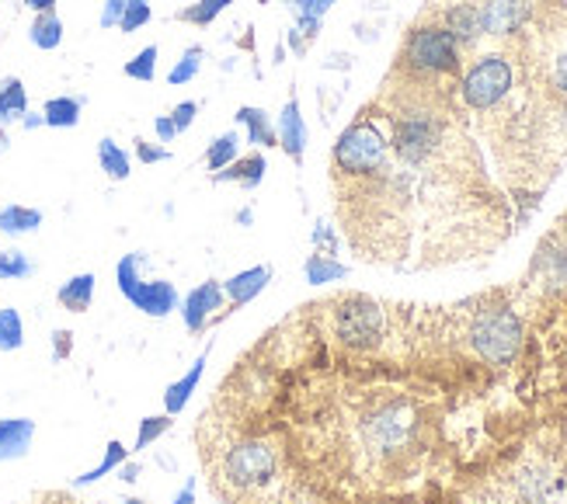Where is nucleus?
Instances as JSON below:
<instances>
[{
	"mask_svg": "<svg viewBox=\"0 0 567 504\" xmlns=\"http://www.w3.org/2000/svg\"><path fill=\"white\" fill-rule=\"evenodd\" d=\"M192 439L219 504H567V372L515 282L338 289L240 351Z\"/></svg>",
	"mask_w": 567,
	"mask_h": 504,
	"instance_id": "1",
	"label": "nucleus"
},
{
	"mask_svg": "<svg viewBox=\"0 0 567 504\" xmlns=\"http://www.w3.org/2000/svg\"><path fill=\"white\" fill-rule=\"evenodd\" d=\"M331 198L352 255L390 271L481 265L526 223L456 84L393 70L331 146Z\"/></svg>",
	"mask_w": 567,
	"mask_h": 504,
	"instance_id": "2",
	"label": "nucleus"
},
{
	"mask_svg": "<svg viewBox=\"0 0 567 504\" xmlns=\"http://www.w3.org/2000/svg\"><path fill=\"white\" fill-rule=\"evenodd\" d=\"M390 70L401 73V78H411V81L456 84L463 73V49L435 18H425L408 29L404 42H401V53Z\"/></svg>",
	"mask_w": 567,
	"mask_h": 504,
	"instance_id": "3",
	"label": "nucleus"
},
{
	"mask_svg": "<svg viewBox=\"0 0 567 504\" xmlns=\"http://www.w3.org/2000/svg\"><path fill=\"white\" fill-rule=\"evenodd\" d=\"M523 81V60L519 49H498V53H484L471 66L460 73L456 81V97L463 112L474 122L498 112L505 101L515 94Z\"/></svg>",
	"mask_w": 567,
	"mask_h": 504,
	"instance_id": "4",
	"label": "nucleus"
},
{
	"mask_svg": "<svg viewBox=\"0 0 567 504\" xmlns=\"http://www.w3.org/2000/svg\"><path fill=\"white\" fill-rule=\"evenodd\" d=\"M143 265H146V255L143 250H133V255H126L118 265H115V286L118 292L126 296L133 307L146 317L154 320H164L178 310V289L175 282L167 279H143Z\"/></svg>",
	"mask_w": 567,
	"mask_h": 504,
	"instance_id": "5",
	"label": "nucleus"
},
{
	"mask_svg": "<svg viewBox=\"0 0 567 504\" xmlns=\"http://www.w3.org/2000/svg\"><path fill=\"white\" fill-rule=\"evenodd\" d=\"M481 32L491 39H519L533 24V0H477Z\"/></svg>",
	"mask_w": 567,
	"mask_h": 504,
	"instance_id": "6",
	"label": "nucleus"
},
{
	"mask_svg": "<svg viewBox=\"0 0 567 504\" xmlns=\"http://www.w3.org/2000/svg\"><path fill=\"white\" fill-rule=\"evenodd\" d=\"M224 302H227L224 282H216V279L199 282V286H195V289L178 302V313H182V320H185V331H188V335H203L206 327L216 323V317L224 313Z\"/></svg>",
	"mask_w": 567,
	"mask_h": 504,
	"instance_id": "7",
	"label": "nucleus"
},
{
	"mask_svg": "<svg viewBox=\"0 0 567 504\" xmlns=\"http://www.w3.org/2000/svg\"><path fill=\"white\" fill-rule=\"evenodd\" d=\"M432 18H435V21L442 24V29H446V32L460 42L463 53H466V49H474V45H477V39L484 35V32H481L477 0H456V4L435 11Z\"/></svg>",
	"mask_w": 567,
	"mask_h": 504,
	"instance_id": "8",
	"label": "nucleus"
},
{
	"mask_svg": "<svg viewBox=\"0 0 567 504\" xmlns=\"http://www.w3.org/2000/svg\"><path fill=\"white\" fill-rule=\"evenodd\" d=\"M268 282H272V265H255V268H244V271L230 275V279L224 282V296L230 299V307H227L224 313H219L216 320H224V317H230L234 310L248 307L251 299H258V296L268 289Z\"/></svg>",
	"mask_w": 567,
	"mask_h": 504,
	"instance_id": "9",
	"label": "nucleus"
},
{
	"mask_svg": "<svg viewBox=\"0 0 567 504\" xmlns=\"http://www.w3.org/2000/svg\"><path fill=\"white\" fill-rule=\"evenodd\" d=\"M276 136H279V146L286 150V157L303 167V157H307V122H303V112H300V101L289 97L282 112H279V122H276Z\"/></svg>",
	"mask_w": 567,
	"mask_h": 504,
	"instance_id": "10",
	"label": "nucleus"
},
{
	"mask_svg": "<svg viewBox=\"0 0 567 504\" xmlns=\"http://www.w3.org/2000/svg\"><path fill=\"white\" fill-rule=\"evenodd\" d=\"M32 442H35L32 418H0V463L24 460Z\"/></svg>",
	"mask_w": 567,
	"mask_h": 504,
	"instance_id": "11",
	"label": "nucleus"
},
{
	"mask_svg": "<svg viewBox=\"0 0 567 504\" xmlns=\"http://www.w3.org/2000/svg\"><path fill=\"white\" fill-rule=\"evenodd\" d=\"M206 362H209V348L203 351L199 359L192 362V369L182 376V380H175L167 390H164V414H171V418H178L185 408H188V400H192V393L199 390V383H203V372H206Z\"/></svg>",
	"mask_w": 567,
	"mask_h": 504,
	"instance_id": "12",
	"label": "nucleus"
},
{
	"mask_svg": "<svg viewBox=\"0 0 567 504\" xmlns=\"http://www.w3.org/2000/svg\"><path fill=\"white\" fill-rule=\"evenodd\" d=\"M265 171H268V161L261 154H244L219 174H209V178L216 185H237L244 192H251V188H258L265 182Z\"/></svg>",
	"mask_w": 567,
	"mask_h": 504,
	"instance_id": "13",
	"label": "nucleus"
},
{
	"mask_svg": "<svg viewBox=\"0 0 567 504\" xmlns=\"http://www.w3.org/2000/svg\"><path fill=\"white\" fill-rule=\"evenodd\" d=\"M234 122L244 130V136H248L251 146H268V150L279 146L276 125H272V119H268L265 109H258V105H240L237 115H234Z\"/></svg>",
	"mask_w": 567,
	"mask_h": 504,
	"instance_id": "14",
	"label": "nucleus"
},
{
	"mask_svg": "<svg viewBox=\"0 0 567 504\" xmlns=\"http://www.w3.org/2000/svg\"><path fill=\"white\" fill-rule=\"evenodd\" d=\"M94 271H81V275H70V279L56 289V302L66 313H87L91 302H94Z\"/></svg>",
	"mask_w": 567,
	"mask_h": 504,
	"instance_id": "15",
	"label": "nucleus"
},
{
	"mask_svg": "<svg viewBox=\"0 0 567 504\" xmlns=\"http://www.w3.org/2000/svg\"><path fill=\"white\" fill-rule=\"evenodd\" d=\"M84 112V97H73V94H60V97H49L42 105V119L49 130H73L81 122Z\"/></svg>",
	"mask_w": 567,
	"mask_h": 504,
	"instance_id": "16",
	"label": "nucleus"
},
{
	"mask_svg": "<svg viewBox=\"0 0 567 504\" xmlns=\"http://www.w3.org/2000/svg\"><path fill=\"white\" fill-rule=\"evenodd\" d=\"M29 115V91H24L21 78H4L0 81V125H14Z\"/></svg>",
	"mask_w": 567,
	"mask_h": 504,
	"instance_id": "17",
	"label": "nucleus"
},
{
	"mask_svg": "<svg viewBox=\"0 0 567 504\" xmlns=\"http://www.w3.org/2000/svg\"><path fill=\"white\" fill-rule=\"evenodd\" d=\"M349 265H341L338 258L331 255H320V250H313V255L307 258L303 265V275H307V282L310 286H331V282H341V279H349Z\"/></svg>",
	"mask_w": 567,
	"mask_h": 504,
	"instance_id": "18",
	"label": "nucleus"
},
{
	"mask_svg": "<svg viewBox=\"0 0 567 504\" xmlns=\"http://www.w3.org/2000/svg\"><path fill=\"white\" fill-rule=\"evenodd\" d=\"M334 0H292V14H296V32H300L307 42L317 39L320 21L331 11Z\"/></svg>",
	"mask_w": 567,
	"mask_h": 504,
	"instance_id": "19",
	"label": "nucleus"
},
{
	"mask_svg": "<svg viewBox=\"0 0 567 504\" xmlns=\"http://www.w3.org/2000/svg\"><path fill=\"white\" fill-rule=\"evenodd\" d=\"M29 42L35 49H42V53H53V49H60L63 42V21L56 11H45V14H35L32 29H29Z\"/></svg>",
	"mask_w": 567,
	"mask_h": 504,
	"instance_id": "20",
	"label": "nucleus"
},
{
	"mask_svg": "<svg viewBox=\"0 0 567 504\" xmlns=\"http://www.w3.org/2000/svg\"><path fill=\"white\" fill-rule=\"evenodd\" d=\"M97 164H102V171L109 174L112 182H126L133 174V161L130 154L122 150L112 136H105L102 143H97Z\"/></svg>",
	"mask_w": 567,
	"mask_h": 504,
	"instance_id": "21",
	"label": "nucleus"
},
{
	"mask_svg": "<svg viewBox=\"0 0 567 504\" xmlns=\"http://www.w3.org/2000/svg\"><path fill=\"white\" fill-rule=\"evenodd\" d=\"M42 226V213L32 206H8L0 209V234L8 237H24V234H35Z\"/></svg>",
	"mask_w": 567,
	"mask_h": 504,
	"instance_id": "22",
	"label": "nucleus"
},
{
	"mask_svg": "<svg viewBox=\"0 0 567 504\" xmlns=\"http://www.w3.org/2000/svg\"><path fill=\"white\" fill-rule=\"evenodd\" d=\"M130 460V449L122 445L118 439H112L109 445H105V456H102V463H97L94 470H87V473H81V476H73V487H91V484H97L102 476H109V473H115L122 463Z\"/></svg>",
	"mask_w": 567,
	"mask_h": 504,
	"instance_id": "23",
	"label": "nucleus"
},
{
	"mask_svg": "<svg viewBox=\"0 0 567 504\" xmlns=\"http://www.w3.org/2000/svg\"><path fill=\"white\" fill-rule=\"evenodd\" d=\"M237 157H240V136L237 133H224V136H216L206 146V167H209V174H219L224 167H230Z\"/></svg>",
	"mask_w": 567,
	"mask_h": 504,
	"instance_id": "24",
	"label": "nucleus"
},
{
	"mask_svg": "<svg viewBox=\"0 0 567 504\" xmlns=\"http://www.w3.org/2000/svg\"><path fill=\"white\" fill-rule=\"evenodd\" d=\"M234 4V0H195V4L182 8L175 18L185 21V24H195V29H209V24L224 14L227 8Z\"/></svg>",
	"mask_w": 567,
	"mask_h": 504,
	"instance_id": "25",
	"label": "nucleus"
},
{
	"mask_svg": "<svg viewBox=\"0 0 567 504\" xmlns=\"http://www.w3.org/2000/svg\"><path fill=\"white\" fill-rule=\"evenodd\" d=\"M32 275H35V261L24 255L21 247L0 250V282H21V279H32Z\"/></svg>",
	"mask_w": 567,
	"mask_h": 504,
	"instance_id": "26",
	"label": "nucleus"
},
{
	"mask_svg": "<svg viewBox=\"0 0 567 504\" xmlns=\"http://www.w3.org/2000/svg\"><path fill=\"white\" fill-rule=\"evenodd\" d=\"M203 56H206V49H203V45H188L185 53H182V60L167 70V84H171V88H182V84H188V81L199 78Z\"/></svg>",
	"mask_w": 567,
	"mask_h": 504,
	"instance_id": "27",
	"label": "nucleus"
},
{
	"mask_svg": "<svg viewBox=\"0 0 567 504\" xmlns=\"http://www.w3.org/2000/svg\"><path fill=\"white\" fill-rule=\"evenodd\" d=\"M157 56H161V49L157 45H143L140 53L122 66V73H126L130 81H140V84H151L157 78Z\"/></svg>",
	"mask_w": 567,
	"mask_h": 504,
	"instance_id": "28",
	"label": "nucleus"
},
{
	"mask_svg": "<svg viewBox=\"0 0 567 504\" xmlns=\"http://www.w3.org/2000/svg\"><path fill=\"white\" fill-rule=\"evenodd\" d=\"M171 428H175V418L171 414H151V418H143L140 421V432H136V445L130 452H143V449H151L154 442H161Z\"/></svg>",
	"mask_w": 567,
	"mask_h": 504,
	"instance_id": "29",
	"label": "nucleus"
},
{
	"mask_svg": "<svg viewBox=\"0 0 567 504\" xmlns=\"http://www.w3.org/2000/svg\"><path fill=\"white\" fill-rule=\"evenodd\" d=\"M24 344V320L14 307L0 310V351H18Z\"/></svg>",
	"mask_w": 567,
	"mask_h": 504,
	"instance_id": "30",
	"label": "nucleus"
},
{
	"mask_svg": "<svg viewBox=\"0 0 567 504\" xmlns=\"http://www.w3.org/2000/svg\"><path fill=\"white\" fill-rule=\"evenodd\" d=\"M154 18V11H151V0H126V11H122V21H118V29L126 32V35H133V32H140L146 21Z\"/></svg>",
	"mask_w": 567,
	"mask_h": 504,
	"instance_id": "31",
	"label": "nucleus"
},
{
	"mask_svg": "<svg viewBox=\"0 0 567 504\" xmlns=\"http://www.w3.org/2000/svg\"><path fill=\"white\" fill-rule=\"evenodd\" d=\"M133 150H136V161H140V164H164V161H171V150H167V146L146 143L143 136L133 140Z\"/></svg>",
	"mask_w": 567,
	"mask_h": 504,
	"instance_id": "32",
	"label": "nucleus"
},
{
	"mask_svg": "<svg viewBox=\"0 0 567 504\" xmlns=\"http://www.w3.org/2000/svg\"><path fill=\"white\" fill-rule=\"evenodd\" d=\"M313 250H320V255H338V234H334V226L320 219L313 226Z\"/></svg>",
	"mask_w": 567,
	"mask_h": 504,
	"instance_id": "33",
	"label": "nucleus"
},
{
	"mask_svg": "<svg viewBox=\"0 0 567 504\" xmlns=\"http://www.w3.org/2000/svg\"><path fill=\"white\" fill-rule=\"evenodd\" d=\"M195 115H199V101H182V105H175V112H171V122H175L178 136L192 130V125H195Z\"/></svg>",
	"mask_w": 567,
	"mask_h": 504,
	"instance_id": "34",
	"label": "nucleus"
},
{
	"mask_svg": "<svg viewBox=\"0 0 567 504\" xmlns=\"http://www.w3.org/2000/svg\"><path fill=\"white\" fill-rule=\"evenodd\" d=\"M122 11H126V0H105L102 4V29H118V21H122Z\"/></svg>",
	"mask_w": 567,
	"mask_h": 504,
	"instance_id": "35",
	"label": "nucleus"
},
{
	"mask_svg": "<svg viewBox=\"0 0 567 504\" xmlns=\"http://www.w3.org/2000/svg\"><path fill=\"white\" fill-rule=\"evenodd\" d=\"M29 504H87V501L73 497V494H66V491H42V494H35Z\"/></svg>",
	"mask_w": 567,
	"mask_h": 504,
	"instance_id": "36",
	"label": "nucleus"
},
{
	"mask_svg": "<svg viewBox=\"0 0 567 504\" xmlns=\"http://www.w3.org/2000/svg\"><path fill=\"white\" fill-rule=\"evenodd\" d=\"M73 356V335L70 331H53V359L63 362Z\"/></svg>",
	"mask_w": 567,
	"mask_h": 504,
	"instance_id": "37",
	"label": "nucleus"
},
{
	"mask_svg": "<svg viewBox=\"0 0 567 504\" xmlns=\"http://www.w3.org/2000/svg\"><path fill=\"white\" fill-rule=\"evenodd\" d=\"M154 133H157L161 143H171V140L178 136V130H175V122H171V115H157V119H154Z\"/></svg>",
	"mask_w": 567,
	"mask_h": 504,
	"instance_id": "38",
	"label": "nucleus"
},
{
	"mask_svg": "<svg viewBox=\"0 0 567 504\" xmlns=\"http://www.w3.org/2000/svg\"><path fill=\"white\" fill-rule=\"evenodd\" d=\"M115 473H118V481H122V484H136V481H140V463H130V460H126Z\"/></svg>",
	"mask_w": 567,
	"mask_h": 504,
	"instance_id": "39",
	"label": "nucleus"
},
{
	"mask_svg": "<svg viewBox=\"0 0 567 504\" xmlns=\"http://www.w3.org/2000/svg\"><path fill=\"white\" fill-rule=\"evenodd\" d=\"M24 8L35 14H45V11H56V0H24Z\"/></svg>",
	"mask_w": 567,
	"mask_h": 504,
	"instance_id": "40",
	"label": "nucleus"
},
{
	"mask_svg": "<svg viewBox=\"0 0 567 504\" xmlns=\"http://www.w3.org/2000/svg\"><path fill=\"white\" fill-rule=\"evenodd\" d=\"M175 504H195V481H185V487L175 494Z\"/></svg>",
	"mask_w": 567,
	"mask_h": 504,
	"instance_id": "41",
	"label": "nucleus"
},
{
	"mask_svg": "<svg viewBox=\"0 0 567 504\" xmlns=\"http://www.w3.org/2000/svg\"><path fill=\"white\" fill-rule=\"evenodd\" d=\"M21 125H24V130H39V125H45V119H42V112H39V115L29 112V115L21 119Z\"/></svg>",
	"mask_w": 567,
	"mask_h": 504,
	"instance_id": "42",
	"label": "nucleus"
},
{
	"mask_svg": "<svg viewBox=\"0 0 567 504\" xmlns=\"http://www.w3.org/2000/svg\"><path fill=\"white\" fill-rule=\"evenodd\" d=\"M8 146H11V136H8V130H4V125H0V154H4Z\"/></svg>",
	"mask_w": 567,
	"mask_h": 504,
	"instance_id": "43",
	"label": "nucleus"
},
{
	"mask_svg": "<svg viewBox=\"0 0 567 504\" xmlns=\"http://www.w3.org/2000/svg\"><path fill=\"white\" fill-rule=\"evenodd\" d=\"M118 504H151V501H143V497H126V501H118Z\"/></svg>",
	"mask_w": 567,
	"mask_h": 504,
	"instance_id": "44",
	"label": "nucleus"
},
{
	"mask_svg": "<svg viewBox=\"0 0 567 504\" xmlns=\"http://www.w3.org/2000/svg\"><path fill=\"white\" fill-rule=\"evenodd\" d=\"M286 4H292V0H286Z\"/></svg>",
	"mask_w": 567,
	"mask_h": 504,
	"instance_id": "45",
	"label": "nucleus"
}]
</instances>
